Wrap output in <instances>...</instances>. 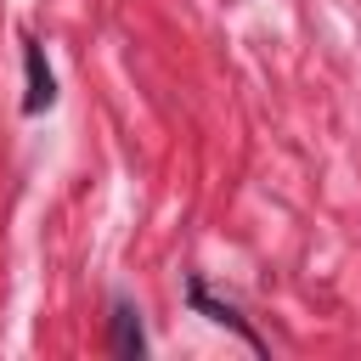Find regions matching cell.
<instances>
[{
  "mask_svg": "<svg viewBox=\"0 0 361 361\" xmlns=\"http://www.w3.org/2000/svg\"><path fill=\"white\" fill-rule=\"evenodd\" d=\"M51 73H45V62H39V45H28V113H39V107H51Z\"/></svg>",
  "mask_w": 361,
  "mask_h": 361,
  "instance_id": "cell-1",
  "label": "cell"
},
{
  "mask_svg": "<svg viewBox=\"0 0 361 361\" xmlns=\"http://www.w3.org/2000/svg\"><path fill=\"white\" fill-rule=\"evenodd\" d=\"M141 350V322L130 305H118V355H135Z\"/></svg>",
  "mask_w": 361,
  "mask_h": 361,
  "instance_id": "cell-2",
  "label": "cell"
}]
</instances>
